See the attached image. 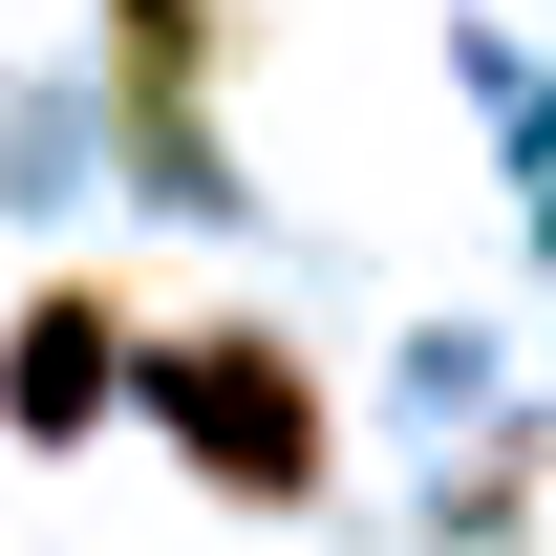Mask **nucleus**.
Segmentation results:
<instances>
[{"instance_id": "nucleus-1", "label": "nucleus", "mask_w": 556, "mask_h": 556, "mask_svg": "<svg viewBox=\"0 0 556 556\" xmlns=\"http://www.w3.org/2000/svg\"><path fill=\"white\" fill-rule=\"evenodd\" d=\"M129 386H150V428H172V450H193V471L236 492V514H300V492H321V450H343L278 321H172V343H150Z\"/></svg>"}, {"instance_id": "nucleus-3", "label": "nucleus", "mask_w": 556, "mask_h": 556, "mask_svg": "<svg viewBox=\"0 0 556 556\" xmlns=\"http://www.w3.org/2000/svg\"><path fill=\"white\" fill-rule=\"evenodd\" d=\"M108 43H129V129L172 193H214V129H193V86H214V0H108Z\"/></svg>"}, {"instance_id": "nucleus-2", "label": "nucleus", "mask_w": 556, "mask_h": 556, "mask_svg": "<svg viewBox=\"0 0 556 556\" xmlns=\"http://www.w3.org/2000/svg\"><path fill=\"white\" fill-rule=\"evenodd\" d=\"M129 364H150L129 300H108V278H43V300L0 321V428H22V450H86V428L129 407Z\"/></svg>"}]
</instances>
